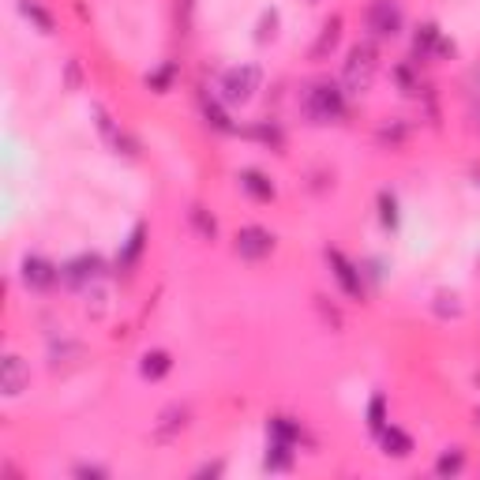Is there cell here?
Listing matches in <instances>:
<instances>
[{"mask_svg":"<svg viewBox=\"0 0 480 480\" xmlns=\"http://www.w3.org/2000/svg\"><path fill=\"white\" fill-rule=\"evenodd\" d=\"M301 109H304L308 124H338L349 113V94H345L342 83L316 79V83H308V87H304Z\"/></svg>","mask_w":480,"mask_h":480,"instance_id":"obj_1","label":"cell"},{"mask_svg":"<svg viewBox=\"0 0 480 480\" xmlns=\"http://www.w3.org/2000/svg\"><path fill=\"white\" fill-rule=\"evenodd\" d=\"M375 72H380V49H375V41H357V46H349L345 68H342L345 94H364L371 87Z\"/></svg>","mask_w":480,"mask_h":480,"instance_id":"obj_2","label":"cell"},{"mask_svg":"<svg viewBox=\"0 0 480 480\" xmlns=\"http://www.w3.org/2000/svg\"><path fill=\"white\" fill-rule=\"evenodd\" d=\"M263 91V68L259 65H233L218 79V98L225 106H248Z\"/></svg>","mask_w":480,"mask_h":480,"instance_id":"obj_3","label":"cell"},{"mask_svg":"<svg viewBox=\"0 0 480 480\" xmlns=\"http://www.w3.org/2000/svg\"><path fill=\"white\" fill-rule=\"evenodd\" d=\"M364 27L375 41L398 38L406 31V12H402L398 0H371L368 12H364Z\"/></svg>","mask_w":480,"mask_h":480,"instance_id":"obj_4","label":"cell"},{"mask_svg":"<svg viewBox=\"0 0 480 480\" xmlns=\"http://www.w3.org/2000/svg\"><path fill=\"white\" fill-rule=\"evenodd\" d=\"M327 266H330V275H334V282L342 285V293L349 297V301H364L368 297V289H364V270H361V263H353L342 248H327Z\"/></svg>","mask_w":480,"mask_h":480,"instance_id":"obj_5","label":"cell"},{"mask_svg":"<svg viewBox=\"0 0 480 480\" xmlns=\"http://www.w3.org/2000/svg\"><path fill=\"white\" fill-rule=\"evenodd\" d=\"M413 57L416 60H447V57H454V41L440 31V23L424 19V23L413 31Z\"/></svg>","mask_w":480,"mask_h":480,"instance_id":"obj_6","label":"cell"},{"mask_svg":"<svg viewBox=\"0 0 480 480\" xmlns=\"http://www.w3.org/2000/svg\"><path fill=\"white\" fill-rule=\"evenodd\" d=\"M275 248H278V237L270 233V229H263V225H244V229H237V237H233V252L240 259H248V263L266 259Z\"/></svg>","mask_w":480,"mask_h":480,"instance_id":"obj_7","label":"cell"},{"mask_svg":"<svg viewBox=\"0 0 480 480\" xmlns=\"http://www.w3.org/2000/svg\"><path fill=\"white\" fill-rule=\"evenodd\" d=\"M101 275H106V259L94 256V252L72 256L65 266H60V282H65L68 289H91Z\"/></svg>","mask_w":480,"mask_h":480,"instance_id":"obj_8","label":"cell"},{"mask_svg":"<svg viewBox=\"0 0 480 480\" xmlns=\"http://www.w3.org/2000/svg\"><path fill=\"white\" fill-rule=\"evenodd\" d=\"M19 278H23V285L34 289V293H49V289L60 282V266L46 256L31 252V256H23V263H19Z\"/></svg>","mask_w":480,"mask_h":480,"instance_id":"obj_9","label":"cell"},{"mask_svg":"<svg viewBox=\"0 0 480 480\" xmlns=\"http://www.w3.org/2000/svg\"><path fill=\"white\" fill-rule=\"evenodd\" d=\"M147 237H151L147 222H139V225L132 229V233L120 240V252H117V275H124V278H132V275H135V266H139L143 252H147Z\"/></svg>","mask_w":480,"mask_h":480,"instance_id":"obj_10","label":"cell"},{"mask_svg":"<svg viewBox=\"0 0 480 480\" xmlns=\"http://www.w3.org/2000/svg\"><path fill=\"white\" fill-rule=\"evenodd\" d=\"M23 390H31V364L23 357L8 353L4 364H0V394L4 398H19Z\"/></svg>","mask_w":480,"mask_h":480,"instance_id":"obj_11","label":"cell"},{"mask_svg":"<svg viewBox=\"0 0 480 480\" xmlns=\"http://www.w3.org/2000/svg\"><path fill=\"white\" fill-rule=\"evenodd\" d=\"M375 440H380V447H383L387 458H409V454L416 450L413 435H409L406 428H398V424H390V421H387L380 432H375Z\"/></svg>","mask_w":480,"mask_h":480,"instance_id":"obj_12","label":"cell"},{"mask_svg":"<svg viewBox=\"0 0 480 480\" xmlns=\"http://www.w3.org/2000/svg\"><path fill=\"white\" fill-rule=\"evenodd\" d=\"M237 180H240V192H244V196H252L256 203H275V199H278L275 180H270L263 170H240Z\"/></svg>","mask_w":480,"mask_h":480,"instance_id":"obj_13","label":"cell"},{"mask_svg":"<svg viewBox=\"0 0 480 480\" xmlns=\"http://www.w3.org/2000/svg\"><path fill=\"white\" fill-rule=\"evenodd\" d=\"M342 27H345V19L338 15V12H334L330 19H327V23L319 27V38H316V46H311V60H316V65H319V60H327L334 49H338V41H342Z\"/></svg>","mask_w":480,"mask_h":480,"instance_id":"obj_14","label":"cell"},{"mask_svg":"<svg viewBox=\"0 0 480 480\" xmlns=\"http://www.w3.org/2000/svg\"><path fill=\"white\" fill-rule=\"evenodd\" d=\"M297 462V447L293 443H285V440H275V435H266V458H263V466L270 473H289Z\"/></svg>","mask_w":480,"mask_h":480,"instance_id":"obj_15","label":"cell"},{"mask_svg":"<svg viewBox=\"0 0 480 480\" xmlns=\"http://www.w3.org/2000/svg\"><path fill=\"white\" fill-rule=\"evenodd\" d=\"M170 371H173V357H170L165 349H147V353H143V361H139V375H143L147 383H161Z\"/></svg>","mask_w":480,"mask_h":480,"instance_id":"obj_16","label":"cell"},{"mask_svg":"<svg viewBox=\"0 0 480 480\" xmlns=\"http://www.w3.org/2000/svg\"><path fill=\"white\" fill-rule=\"evenodd\" d=\"M184 428H188V409H184V406H170V409H161V416H158L154 440H158V443H170L173 435H180Z\"/></svg>","mask_w":480,"mask_h":480,"instance_id":"obj_17","label":"cell"},{"mask_svg":"<svg viewBox=\"0 0 480 480\" xmlns=\"http://www.w3.org/2000/svg\"><path fill=\"white\" fill-rule=\"evenodd\" d=\"M248 135H252V139H259L263 143V147H270V151H278V154H285V128H282V124L278 120H256L252 124V132H248Z\"/></svg>","mask_w":480,"mask_h":480,"instance_id":"obj_18","label":"cell"},{"mask_svg":"<svg viewBox=\"0 0 480 480\" xmlns=\"http://www.w3.org/2000/svg\"><path fill=\"white\" fill-rule=\"evenodd\" d=\"M266 435H275V440H285V443L301 447L304 443V424L293 421V416H270V421H266Z\"/></svg>","mask_w":480,"mask_h":480,"instance_id":"obj_19","label":"cell"},{"mask_svg":"<svg viewBox=\"0 0 480 480\" xmlns=\"http://www.w3.org/2000/svg\"><path fill=\"white\" fill-rule=\"evenodd\" d=\"M203 117H206V124H211L214 132H222V135H237V132H240L237 124L229 120V113L218 106V101H214L211 94H203Z\"/></svg>","mask_w":480,"mask_h":480,"instance_id":"obj_20","label":"cell"},{"mask_svg":"<svg viewBox=\"0 0 480 480\" xmlns=\"http://www.w3.org/2000/svg\"><path fill=\"white\" fill-rule=\"evenodd\" d=\"M19 12H23V19H31V23L41 31V34H53L57 31V19L46 4H38V0H19Z\"/></svg>","mask_w":480,"mask_h":480,"instance_id":"obj_21","label":"cell"},{"mask_svg":"<svg viewBox=\"0 0 480 480\" xmlns=\"http://www.w3.org/2000/svg\"><path fill=\"white\" fill-rule=\"evenodd\" d=\"M173 83H177V65H173V60H165L161 68L147 72V91H154V94H170Z\"/></svg>","mask_w":480,"mask_h":480,"instance_id":"obj_22","label":"cell"},{"mask_svg":"<svg viewBox=\"0 0 480 480\" xmlns=\"http://www.w3.org/2000/svg\"><path fill=\"white\" fill-rule=\"evenodd\" d=\"M91 113H94V124H98V132H101V139H106L109 143V147H113V143L120 139V124L113 120V113L106 109V106H101V101H94V106H91Z\"/></svg>","mask_w":480,"mask_h":480,"instance_id":"obj_23","label":"cell"},{"mask_svg":"<svg viewBox=\"0 0 480 480\" xmlns=\"http://www.w3.org/2000/svg\"><path fill=\"white\" fill-rule=\"evenodd\" d=\"M375 206H380V222H383V229H390V233H394V229H398V222H402L398 196H394V192H387V188H383V192H380V199H375Z\"/></svg>","mask_w":480,"mask_h":480,"instance_id":"obj_24","label":"cell"},{"mask_svg":"<svg viewBox=\"0 0 480 480\" xmlns=\"http://www.w3.org/2000/svg\"><path fill=\"white\" fill-rule=\"evenodd\" d=\"M466 469V450L462 447H447L440 458H435V473L440 476H458Z\"/></svg>","mask_w":480,"mask_h":480,"instance_id":"obj_25","label":"cell"},{"mask_svg":"<svg viewBox=\"0 0 480 480\" xmlns=\"http://www.w3.org/2000/svg\"><path fill=\"white\" fill-rule=\"evenodd\" d=\"M432 308H435V316H440V319H458V316H462V297L450 293V289H440Z\"/></svg>","mask_w":480,"mask_h":480,"instance_id":"obj_26","label":"cell"},{"mask_svg":"<svg viewBox=\"0 0 480 480\" xmlns=\"http://www.w3.org/2000/svg\"><path fill=\"white\" fill-rule=\"evenodd\" d=\"M188 222H192V225H196V233H199L203 240H214V233H218V222H214L211 214H206V211H203V206H199V203L192 206V211H188Z\"/></svg>","mask_w":480,"mask_h":480,"instance_id":"obj_27","label":"cell"},{"mask_svg":"<svg viewBox=\"0 0 480 480\" xmlns=\"http://www.w3.org/2000/svg\"><path fill=\"white\" fill-rule=\"evenodd\" d=\"M375 139H380L383 147H402V143L409 139V128H406L402 120H394V124H383V128L375 132Z\"/></svg>","mask_w":480,"mask_h":480,"instance_id":"obj_28","label":"cell"},{"mask_svg":"<svg viewBox=\"0 0 480 480\" xmlns=\"http://www.w3.org/2000/svg\"><path fill=\"white\" fill-rule=\"evenodd\" d=\"M394 83L402 87V94H424L421 75L413 72V65H398V68H394Z\"/></svg>","mask_w":480,"mask_h":480,"instance_id":"obj_29","label":"cell"},{"mask_svg":"<svg viewBox=\"0 0 480 480\" xmlns=\"http://www.w3.org/2000/svg\"><path fill=\"white\" fill-rule=\"evenodd\" d=\"M278 34V8H266L263 15H259V27H256V41L259 46H266L270 38Z\"/></svg>","mask_w":480,"mask_h":480,"instance_id":"obj_30","label":"cell"},{"mask_svg":"<svg viewBox=\"0 0 480 480\" xmlns=\"http://www.w3.org/2000/svg\"><path fill=\"white\" fill-rule=\"evenodd\" d=\"M383 424H387V398H383V394H375V398L368 402V428H371V435L380 432Z\"/></svg>","mask_w":480,"mask_h":480,"instance_id":"obj_31","label":"cell"},{"mask_svg":"<svg viewBox=\"0 0 480 480\" xmlns=\"http://www.w3.org/2000/svg\"><path fill=\"white\" fill-rule=\"evenodd\" d=\"M72 473H75V476H87V480H106V476H109V469H101V466H87V462L75 466Z\"/></svg>","mask_w":480,"mask_h":480,"instance_id":"obj_32","label":"cell"},{"mask_svg":"<svg viewBox=\"0 0 480 480\" xmlns=\"http://www.w3.org/2000/svg\"><path fill=\"white\" fill-rule=\"evenodd\" d=\"M65 83H68V87H72V91L79 87V65H75V60H68V72H65Z\"/></svg>","mask_w":480,"mask_h":480,"instance_id":"obj_33","label":"cell"},{"mask_svg":"<svg viewBox=\"0 0 480 480\" xmlns=\"http://www.w3.org/2000/svg\"><path fill=\"white\" fill-rule=\"evenodd\" d=\"M222 469H225L222 462H211V466H199L196 476H222Z\"/></svg>","mask_w":480,"mask_h":480,"instance_id":"obj_34","label":"cell"},{"mask_svg":"<svg viewBox=\"0 0 480 480\" xmlns=\"http://www.w3.org/2000/svg\"><path fill=\"white\" fill-rule=\"evenodd\" d=\"M308 4H323V0H308Z\"/></svg>","mask_w":480,"mask_h":480,"instance_id":"obj_35","label":"cell"},{"mask_svg":"<svg viewBox=\"0 0 480 480\" xmlns=\"http://www.w3.org/2000/svg\"><path fill=\"white\" fill-rule=\"evenodd\" d=\"M476 424H480V409H476Z\"/></svg>","mask_w":480,"mask_h":480,"instance_id":"obj_36","label":"cell"},{"mask_svg":"<svg viewBox=\"0 0 480 480\" xmlns=\"http://www.w3.org/2000/svg\"><path fill=\"white\" fill-rule=\"evenodd\" d=\"M476 184H480V170H476Z\"/></svg>","mask_w":480,"mask_h":480,"instance_id":"obj_37","label":"cell"}]
</instances>
